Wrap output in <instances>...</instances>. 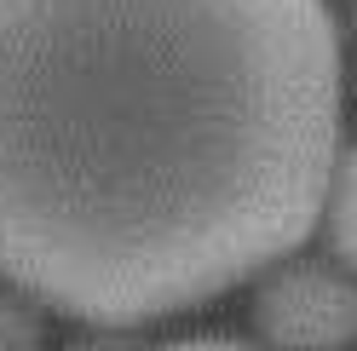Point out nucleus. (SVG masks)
Instances as JSON below:
<instances>
[{"instance_id":"7ed1b4c3","label":"nucleus","mask_w":357,"mask_h":351,"mask_svg":"<svg viewBox=\"0 0 357 351\" xmlns=\"http://www.w3.org/2000/svg\"><path fill=\"white\" fill-rule=\"evenodd\" d=\"M323 231H328L334 259L357 276V150H346V156L334 162L328 202H323Z\"/></svg>"},{"instance_id":"20e7f679","label":"nucleus","mask_w":357,"mask_h":351,"mask_svg":"<svg viewBox=\"0 0 357 351\" xmlns=\"http://www.w3.org/2000/svg\"><path fill=\"white\" fill-rule=\"evenodd\" d=\"M35 294H24L12 282V288H0V351H35L40 345V311H35Z\"/></svg>"},{"instance_id":"f03ea898","label":"nucleus","mask_w":357,"mask_h":351,"mask_svg":"<svg viewBox=\"0 0 357 351\" xmlns=\"http://www.w3.org/2000/svg\"><path fill=\"white\" fill-rule=\"evenodd\" d=\"M254 328L271 351H346L357 340V282L328 265H277L254 294Z\"/></svg>"},{"instance_id":"39448f33","label":"nucleus","mask_w":357,"mask_h":351,"mask_svg":"<svg viewBox=\"0 0 357 351\" xmlns=\"http://www.w3.org/2000/svg\"><path fill=\"white\" fill-rule=\"evenodd\" d=\"M162 351H248V345H236V340H173Z\"/></svg>"},{"instance_id":"f257e3e1","label":"nucleus","mask_w":357,"mask_h":351,"mask_svg":"<svg viewBox=\"0 0 357 351\" xmlns=\"http://www.w3.org/2000/svg\"><path fill=\"white\" fill-rule=\"evenodd\" d=\"M340 162L323 0H0V276L139 328L282 265Z\"/></svg>"}]
</instances>
